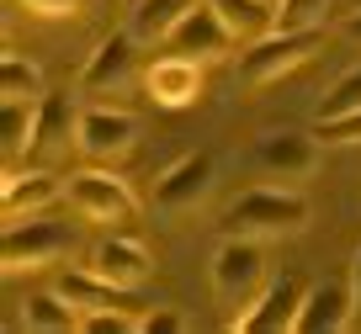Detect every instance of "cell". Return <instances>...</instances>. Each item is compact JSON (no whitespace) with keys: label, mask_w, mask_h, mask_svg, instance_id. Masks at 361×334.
Listing matches in <instances>:
<instances>
[{"label":"cell","mask_w":361,"mask_h":334,"mask_svg":"<svg viewBox=\"0 0 361 334\" xmlns=\"http://www.w3.org/2000/svg\"><path fill=\"white\" fill-rule=\"evenodd\" d=\"M356 323V287L350 281H319L308 287L303 308H298L293 334H340Z\"/></svg>","instance_id":"30bf717a"},{"label":"cell","mask_w":361,"mask_h":334,"mask_svg":"<svg viewBox=\"0 0 361 334\" xmlns=\"http://www.w3.org/2000/svg\"><path fill=\"white\" fill-rule=\"evenodd\" d=\"M138 138V123L128 111H112V106H90L80 111V128H75V149L85 159H123Z\"/></svg>","instance_id":"ba28073f"},{"label":"cell","mask_w":361,"mask_h":334,"mask_svg":"<svg viewBox=\"0 0 361 334\" xmlns=\"http://www.w3.org/2000/svg\"><path fill=\"white\" fill-rule=\"evenodd\" d=\"M213 11L224 16V27L239 43H255V37L276 32V11H271L266 0H213Z\"/></svg>","instance_id":"ffe728a7"},{"label":"cell","mask_w":361,"mask_h":334,"mask_svg":"<svg viewBox=\"0 0 361 334\" xmlns=\"http://www.w3.org/2000/svg\"><path fill=\"white\" fill-rule=\"evenodd\" d=\"M32 128H37V101H6V117H0V149H6V165L32 149Z\"/></svg>","instance_id":"44dd1931"},{"label":"cell","mask_w":361,"mask_h":334,"mask_svg":"<svg viewBox=\"0 0 361 334\" xmlns=\"http://www.w3.org/2000/svg\"><path fill=\"white\" fill-rule=\"evenodd\" d=\"M234 43H239V37L224 27V16L213 11V0H197L192 11L176 22V32L165 37L170 54H180V58H202V64H213V58H228V54H234Z\"/></svg>","instance_id":"8992f818"},{"label":"cell","mask_w":361,"mask_h":334,"mask_svg":"<svg viewBox=\"0 0 361 334\" xmlns=\"http://www.w3.org/2000/svg\"><path fill=\"white\" fill-rule=\"evenodd\" d=\"M266 292V255H260V239H239L228 234L213 255V297L224 308L245 313L250 302Z\"/></svg>","instance_id":"7a4b0ae2"},{"label":"cell","mask_w":361,"mask_h":334,"mask_svg":"<svg viewBox=\"0 0 361 334\" xmlns=\"http://www.w3.org/2000/svg\"><path fill=\"white\" fill-rule=\"evenodd\" d=\"M59 292H64L80 313H138V318L149 313V302L138 297V287H117V281L96 276L90 266L85 271H69V276L59 281Z\"/></svg>","instance_id":"8fae6325"},{"label":"cell","mask_w":361,"mask_h":334,"mask_svg":"<svg viewBox=\"0 0 361 334\" xmlns=\"http://www.w3.org/2000/svg\"><path fill=\"white\" fill-rule=\"evenodd\" d=\"M80 128V111L69 106V96H43L37 101V128H32V149L27 154H59L69 144V133Z\"/></svg>","instance_id":"2e32d148"},{"label":"cell","mask_w":361,"mask_h":334,"mask_svg":"<svg viewBox=\"0 0 361 334\" xmlns=\"http://www.w3.org/2000/svg\"><path fill=\"white\" fill-rule=\"evenodd\" d=\"M340 37H345L350 48H361V11H350L345 22H340Z\"/></svg>","instance_id":"83f0119b"},{"label":"cell","mask_w":361,"mask_h":334,"mask_svg":"<svg viewBox=\"0 0 361 334\" xmlns=\"http://www.w3.org/2000/svg\"><path fill=\"white\" fill-rule=\"evenodd\" d=\"M90 271L106 281H117V287H138V281L154 271V255H149L138 239H102V245L90 249Z\"/></svg>","instance_id":"9a60e30c"},{"label":"cell","mask_w":361,"mask_h":334,"mask_svg":"<svg viewBox=\"0 0 361 334\" xmlns=\"http://www.w3.org/2000/svg\"><path fill=\"white\" fill-rule=\"evenodd\" d=\"M22 323H27V329H37V334H69V329L85 323V313L54 287V292H32V297L22 302Z\"/></svg>","instance_id":"ac0fdd59"},{"label":"cell","mask_w":361,"mask_h":334,"mask_svg":"<svg viewBox=\"0 0 361 334\" xmlns=\"http://www.w3.org/2000/svg\"><path fill=\"white\" fill-rule=\"evenodd\" d=\"M308 223V202L298 191H276V186H255L228 207L224 228L239 239H282V234H298Z\"/></svg>","instance_id":"6da1fadb"},{"label":"cell","mask_w":361,"mask_h":334,"mask_svg":"<svg viewBox=\"0 0 361 334\" xmlns=\"http://www.w3.org/2000/svg\"><path fill=\"white\" fill-rule=\"evenodd\" d=\"M213 191V154H186L154 180V207L165 212H192Z\"/></svg>","instance_id":"4fadbf2b"},{"label":"cell","mask_w":361,"mask_h":334,"mask_svg":"<svg viewBox=\"0 0 361 334\" xmlns=\"http://www.w3.org/2000/svg\"><path fill=\"white\" fill-rule=\"evenodd\" d=\"M329 0H276V27L282 32H319Z\"/></svg>","instance_id":"603a6c76"},{"label":"cell","mask_w":361,"mask_h":334,"mask_svg":"<svg viewBox=\"0 0 361 334\" xmlns=\"http://www.w3.org/2000/svg\"><path fill=\"white\" fill-rule=\"evenodd\" d=\"M16 6H22V11H32V16H48V22H54V16H80V6H85V0H16Z\"/></svg>","instance_id":"4316f807"},{"label":"cell","mask_w":361,"mask_h":334,"mask_svg":"<svg viewBox=\"0 0 361 334\" xmlns=\"http://www.w3.org/2000/svg\"><path fill=\"white\" fill-rule=\"evenodd\" d=\"M69 255V228L59 223H43V218H11L6 234H0V260L6 271H48Z\"/></svg>","instance_id":"3957f363"},{"label":"cell","mask_w":361,"mask_h":334,"mask_svg":"<svg viewBox=\"0 0 361 334\" xmlns=\"http://www.w3.org/2000/svg\"><path fill=\"white\" fill-rule=\"evenodd\" d=\"M303 297H308V287H303L298 276L266 281V292H260L245 313H234V318H228V329H245V334H282V329H293V323H298Z\"/></svg>","instance_id":"52a82bcc"},{"label":"cell","mask_w":361,"mask_h":334,"mask_svg":"<svg viewBox=\"0 0 361 334\" xmlns=\"http://www.w3.org/2000/svg\"><path fill=\"white\" fill-rule=\"evenodd\" d=\"M144 85H149V96H154L159 106H192V101L202 96V58L165 54V58L149 64Z\"/></svg>","instance_id":"5bb4252c"},{"label":"cell","mask_w":361,"mask_h":334,"mask_svg":"<svg viewBox=\"0 0 361 334\" xmlns=\"http://www.w3.org/2000/svg\"><path fill=\"white\" fill-rule=\"evenodd\" d=\"M192 6H197V0H138L128 32H133L138 43H165V37L176 32V22L192 11Z\"/></svg>","instance_id":"d6986e66"},{"label":"cell","mask_w":361,"mask_h":334,"mask_svg":"<svg viewBox=\"0 0 361 334\" xmlns=\"http://www.w3.org/2000/svg\"><path fill=\"white\" fill-rule=\"evenodd\" d=\"M345 111H361V69L340 75L335 85L324 90V101H319V111H314V123H319V117H345Z\"/></svg>","instance_id":"cb8c5ba5"},{"label":"cell","mask_w":361,"mask_h":334,"mask_svg":"<svg viewBox=\"0 0 361 334\" xmlns=\"http://www.w3.org/2000/svg\"><path fill=\"white\" fill-rule=\"evenodd\" d=\"M133 43H138L133 32H112V37H102V43H96V54L85 58V69H80V90H85V96L123 90L128 80H133V64H138Z\"/></svg>","instance_id":"7c38bea8"},{"label":"cell","mask_w":361,"mask_h":334,"mask_svg":"<svg viewBox=\"0 0 361 334\" xmlns=\"http://www.w3.org/2000/svg\"><path fill=\"white\" fill-rule=\"evenodd\" d=\"M180 329H186V318H180L176 308H149V313H144V329H138V334H180Z\"/></svg>","instance_id":"484cf974"},{"label":"cell","mask_w":361,"mask_h":334,"mask_svg":"<svg viewBox=\"0 0 361 334\" xmlns=\"http://www.w3.org/2000/svg\"><path fill=\"white\" fill-rule=\"evenodd\" d=\"M350 287H356V313H361V249H356V260H350Z\"/></svg>","instance_id":"f1b7e54d"},{"label":"cell","mask_w":361,"mask_h":334,"mask_svg":"<svg viewBox=\"0 0 361 334\" xmlns=\"http://www.w3.org/2000/svg\"><path fill=\"white\" fill-rule=\"evenodd\" d=\"M64 197H69V207H75L80 218L106 223V228H117V223H133V212H138V202H133V191H128V180L106 175V170H75V175L64 180Z\"/></svg>","instance_id":"5b68a950"},{"label":"cell","mask_w":361,"mask_h":334,"mask_svg":"<svg viewBox=\"0 0 361 334\" xmlns=\"http://www.w3.org/2000/svg\"><path fill=\"white\" fill-rule=\"evenodd\" d=\"M314 133L324 144H361V111H345V117H319Z\"/></svg>","instance_id":"d4e9b609"},{"label":"cell","mask_w":361,"mask_h":334,"mask_svg":"<svg viewBox=\"0 0 361 334\" xmlns=\"http://www.w3.org/2000/svg\"><path fill=\"white\" fill-rule=\"evenodd\" d=\"M64 191V180L48 170H27V175H6V223L11 218H32Z\"/></svg>","instance_id":"e0dca14e"},{"label":"cell","mask_w":361,"mask_h":334,"mask_svg":"<svg viewBox=\"0 0 361 334\" xmlns=\"http://www.w3.org/2000/svg\"><path fill=\"white\" fill-rule=\"evenodd\" d=\"M319 48V32H266L255 37V43H245V54H239V80L245 85H271V80L293 75L298 64H308Z\"/></svg>","instance_id":"277c9868"},{"label":"cell","mask_w":361,"mask_h":334,"mask_svg":"<svg viewBox=\"0 0 361 334\" xmlns=\"http://www.w3.org/2000/svg\"><path fill=\"white\" fill-rule=\"evenodd\" d=\"M255 165L276 180H303L319 170V133H298V128H282V133H266L255 144Z\"/></svg>","instance_id":"9c48e42d"},{"label":"cell","mask_w":361,"mask_h":334,"mask_svg":"<svg viewBox=\"0 0 361 334\" xmlns=\"http://www.w3.org/2000/svg\"><path fill=\"white\" fill-rule=\"evenodd\" d=\"M43 96V69L22 54L0 58V101H37Z\"/></svg>","instance_id":"7402d4cb"}]
</instances>
